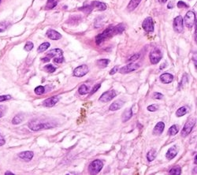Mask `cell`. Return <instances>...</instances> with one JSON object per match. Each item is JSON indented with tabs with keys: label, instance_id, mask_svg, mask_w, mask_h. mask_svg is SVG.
<instances>
[{
	"label": "cell",
	"instance_id": "7a4b0ae2",
	"mask_svg": "<svg viewBox=\"0 0 197 175\" xmlns=\"http://www.w3.org/2000/svg\"><path fill=\"white\" fill-rule=\"evenodd\" d=\"M28 128L32 129L33 131H39L41 129H47L53 127V125L49 123H45L42 122L40 121H30L28 125Z\"/></svg>",
	"mask_w": 197,
	"mask_h": 175
},
{
	"label": "cell",
	"instance_id": "74e56055",
	"mask_svg": "<svg viewBox=\"0 0 197 175\" xmlns=\"http://www.w3.org/2000/svg\"><path fill=\"white\" fill-rule=\"evenodd\" d=\"M64 62V58L63 56H58L57 58H54V62L55 63H62Z\"/></svg>",
	"mask_w": 197,
	"mask_h": 175
},
{
	"label": "cell",
	"instance_id": "d6a6232c",
	"mask_svg": "<svg viewBox=\"0 0 197 175\" xmlns=\"http://www.w3.org/2000/svg\"><path fill=\"white\" fill-rule=\"evenodd\" d=\"M9 25V22L7 21H3L0 23V33H2L3 31H5L7 28V27Z\"/></svg>",
	"mask_w": 197,
	"mask_h": 175
},
{
	"label": "cell",
	"instance_id": "ee69618b",
	"mask_svg": "<svg viewBox=\"0 0 197 175\" xmlns=\"http://www.w3.org/2000/svg\"><path fill=\"white\" fill-rule=\"evenodd\" d=\"M148 110L149 111H152V112H154V111H156V110H157V106L156 105L148 106Z\"/></svg>",
	"mask_w": 197,
	"mask_h": 175
},
{
	"label": "cell",
	"instance_id": "2e32d148",
	"mask_svg": "<svg viewBox=\"0 0 197 175\" xmlns=\"http://www.w3.org/2000/svg\"><path fill=\"white\" fill-rule=\"evenodd\" d=\"M160 80L163 84H169L174 81V76L168 73H165L160 76Z\"/></svg>",
	"mask_w": 197,
	"mask_h": 175
},
{
	"label": "cell",
	"instance_id": "7bdbcfd3",
	"mask_svg": "<svg viewBox=\"0 0 197 175\" xmlns=\"http://www.w3.org/2000/svg\"><path fill=\"white\" fill-rule=\"evenodd\" d=\"M6 112V107L3 105L0 106V118H2Z\"/></svg>",
	"mask_w": 197,
	"mask_h": 175
},
{
	"label": "cell",
	"instance_id": "f1b7e54d",
	"mask_svg": "<svg viewBox=\"0 0 197 175\" xmlns=\"http://www.w3.org/2000/svg\"><path fill=\"white\" fill-rule=\"evenodd\" d=\"M187 111H188V110H187V107H180L178 110H177L176 115L177 117L184 116L185 115H186Z\"/></svg>",
	"mask_w": 197,
	"mask_h": 175
},
{
	"label": "cell",
	"instance_id": "d6986e66",
	"mask_svg": "<svg viewBox=\"0 0 197 175\" xmlns=\"http://www.w3.org/2000/svg\"><path fill=\"white\" fill-rule=\"evenodd\" d=\"M92 8H96L99 10H105L107 9V5L105 4L104 2H99V1H95V2H92L91 4Z\"/></svg>",
	"mask_w": 197,
	"mask_h": 175
},
{
	"label": "cell",
	"instance_id": "f5cc1de1",
	"mask_svg": "<svg viewBox=\"0 0 197 175\" xmlns=\"http://www.w3.org/2000/svg\"><path fill=\"white\" fill-rule=\"evenodd\" d=\"M0 2H1V0H0Z\"/></svg>",
	"mask_w": 197,
	"mask_h": 175
},
{
	"label": "cell",
	"instance_id": "5b68a950",
	"mask_svg": "<svg viewBox=\"0 0 197 175\" xmlns=\"http://www.w3.org/2000/svg\"><path fill=\"white\" fill-rule=\"evenodd\" d=\"M195 119H190L189 121H188L185 123V125L184 126L182 131H181V136L183 137H185L187 136L191 133V131L193 130V127L195 126Z\"/></svg>",
	"mask_w": 197,
	"mask_h": 175
},
{
	"label": "cell",
	"instance_id": "cb8c5ba5",
	"mask_svg": "<svg viewBox=\"0 0 197 175\" xmlns=\"http://www.w3.org/2000/svg\"><path fill=\"white\" fill-rule=\"evenodd\" d=\"M58 4V0H48V2L46 5L47 9H51L55 8Z\"/></svg>",
	"mask_w": 197,
	"mask_h": 175
},
{
	"label": "cell",
	"instance_id": "e0dca14e",
	"mask_svg": "<svg viewBox=\"0 0 197 175\" xmlns=\"http://www.w3.org/2000/svg\"><path fill=\"white\" fill-rule=\"evenodd\" d=\"M124 103H125V102L122 100H121V99L115 101V102H114V103H112L111 105L110 106V110L115 111V110H119V109H121V108L122 107L123 105H124Z\"/></svg>",
	"mask_w": 197,
	"mask_h": 175
},
{
	"label": "cell",
	"instance_id": "52a82bcc",
	"mask_svg": "<svg viewBox=\"0 0 197 175\" xmlns=\"http://www.w3.org/2000/svg\"><path fill=\"white\" fill-rule=\"evenodd\" d=\"M142 27L146 33H153L154 32V22L151 17H147L142 23Z\"/></svg>",
	"mask_w": 197,
	"mask_h": 175
},
{
	"label": "cell",
	"instance_id": "c3c4849f",
	"mask_svg": "<svg viewBox=\"0 0 197 175\" xmlns=\"http://www.w3.org/2000/svg\"><path fill=\"white\" fill-rule=\"evenodd\" d=\"M5 174H6V175H14V174L12 173V172H6V173H5Z\"/></svg>",
	"mask_w": 197,
	"mask_h": 175
},
{
	"label": "cell",
	"instance_id": "44dd1931",
	"mask_svg": "<svg viewBox=\"0 0 197 175\" xmlns=\"http://www.w3.org/2000/svg\"><path fill=\"white\" fill-rule=\"evenodd\" d=\"M63 52L61 49H53L49 52L47 54V57L51 58V57H55V56H63Z\"/></svg>",
	"mask_w": 197,
	"mask_h": 175
},
{
	"label": "cell",
	"instance_id": "ffe728a7",
	"mask_svg": "<svg viewBox=\"0 0 197 175\" xmlns=\"http://www.w3.org/2000/svg\"><path fill=\"white\" fill-rule=\"evenodd\" d=\"M132 116V108H128L125 110V112L123 113L122 115V121L125 122V121H127L128 120H129L131 118V117Z\"/></svg>",
	"mask_w": 197,
	"mask_h": 175
},
{
	"label": "cell",
	"instance_id": "ab89813d",
	"mask_svg": "<svg viewBox=\"0 0 197 175\" xmlns=\"http://www.w3.org/2000/svg\"><path fill=\"white\" fill-rule=\"evenodd\" d=\"M11 99V96L7 95V96H0V102H3V101L8 100Z\"/></svg>",
	"mask_w": 197,
	"mask_h": 175
},
{
	"label": "cell",
	"instance_id": "3957f363",
	"mask_svg": "<svg viewBox=\"0 0 197 175\" xmlns=\"http://www.w3.org/2000/svg\"><path fill=\"white\" fill-rule=\"evenodd\" d=\"M102 166H103L102 162L100 159H95L90 163L88 166V171L91 174H97L102 170Z\"/></svg>",
	"mask_w": 197,
	"mask_h": 175
},
{
	"label": "cell",
	"instance_id": "681fc988",
	"mask_svg": "<svg viewBox=\"0 0 197 175\" xmlns=\"http://www.w3.org/2000/svg\"><path fill=\"white\" fill-rule=\"evenodd\" d=\"M159 1V2H161V3H164V2H166L167 1V0H158Z\"/></svg>",
	"mask_w": 197,
	"mask_h": 175
},
{
	"label": "cell",
	"instance_id": "ba28073f",
	"mask_svg": "<svg viewBox=\"0 0 197 175\" xmlns=\"http://www.w3.org/2000/svg\"><path fill=\"white\" fill-rule=\"evenodd\" d=\"M116 96V91H114V90H110V91H106V92H104L102 96H100V102H103V103L109 102V101L112 100Z\"/></svg>",
	"mask_w": 197,
	"mask_h": 175
},
{
	"label": "cell",
	"instance_id": "6da1fadb",
	"mask_svg": "<svg viewBox=\"0 0 197 175\" xmlns=\"http://www.w3.org/2000/svg\"><path fill=\"white\" fill-rule=\"evenodd\" d=\"M125 25L124 24H119L115 26H109L107 29H105L101 34H99L95 37V43L97 45H100L102 43H103L105 40L114 36L115 35L120 34L125 30Z\"/></svg>",
	"mask_w": 197,
	"mask_h": 175
},
{
	"label": "cell",
	"instance_id": "816d5d0a",
	"mask_svg": "<svg viewBox=\"0 0 197 175\" xmlns=\"http://www.w3.org/2000/svg\"><path fill=\"white\" fill-rule=\"evenodd\" d=\"M195 164H196V155L195 156Z\"/></svg>",
	"mask_w": 197,
	"mask_h": 175
},
{
	"label": "cell",
	"instance_id": "e575fe53",
	"mask_svg": "<svg viewBox=\"0 0 197 175\" xmlns=\"http://www.w3.org/2000/svg\"><path fill=\"white\" fill-rule=\"evenodd\" d=\"M33 48V44L31 41H28L25 45V50L26 52H30L31 50Z\"/></svg>",
	"mask_w": 197,
	"mask_h": 175
},
{
	"label": "cell",
	"instance_id": "484cf974",
	"mask_svg": "<svg viewBox=\"0 0 197 175\" xmlns=\"http://www.w3.org/2000/svg\"><path fill=\"white\" fill-rule=\"evenodd\" d=\"M156 150L151 149V151L148 153V155H147V159H148V160L149 162H152L154 159H156Z\"/></svg>",
	"mask_w": 197,
	"mask_h": 175
},
{
	"label": "cell",
	"instance_id": "7402d4cb",
	"mask_svg": "<svg viewBox=\"0 0 197 175\" xmlns=\"http://www.w3.org/2000/svg\"><path fill=\"white\" fill-rule=\"evenodd\" d=\"M141 0H131L128 5L127 9L129 10V11H132V10H134L137 7H138V5L140 4V2Z\"/></svg>",
	"mask_w": 197,
	"mask_h": 175
},
{
	"label": "cell",
	"instance_id": "7dc6e473",
	"mask_svg": "<svg viewBox=\"0 0 197 175\" xmlns=\"http://www.w3.org/2000/svg\"><path fill=\"white\" fill-rule=\"evenodd\" d=\"M51 60V58H49V57H45V58H43L42 61L44 62H49V61Z\"/></svg>",
	"mask_w": 197,
	"mask_h": 175
},
{
	"label": "cell",
	"instance_id": "4dcf8cb0",
	"mask_svg": "<svg viewBox=\"0 0 197 175\" xmlns=\"http://www.w3.org/2000/svg\"><path fill=\"white\" fill-rule=\"evenodd\" d=\"M50 47V44L48 42H45L44 44H42L41 45H39V47H38V52H44L46 50H47Z\"/></svg>",
	"mask_w": 197,
	"mask_h": 175
},
{
	"label": "cell",
	"instance_id": "f546056e",
	"mask_svg": "<svg viewBox=\"0 0 197 175\" xmlns=\"http://www.w3.org/2000/svg\"><path fill=\"white\" fill-rule=\"evenodd\" d=\"M23 119H24L23 115H16V116L13 118V120H12V123L14 124V125H18V124H20L21 121H23Z\"/></svg>",
	"mask_w": 197,
	"mask_h": 175
},
{
	"label": "cell",
	"instance_id": "7c38bea8",
	"mask_svg": "<svg viewBox=\"0 0 197 175\" xmlns=\"http://www.w3.org/2000/svg\"><path fill=\"white\" fill-rule=\"evenodd\" d=\"M59 100V98L58 96H52L51 98H48L45 99L43 103V105L46 107H52L55 105L56 103H58Z\"/></svg>",
	"mask_w": 197,
	"mask_h": 175
},
{
	"label": "cell",
	"instance_id": "f6af8a7d",
	"mask_svg": "<svg viewBox=\"0 0 197 175\" xmlns=\"http://www.w3.org/2000/svg\"><path fill=\"white\" fill-rule=\"evenodd\" d=\"M118 66H114V67L113 68V69H112V70H111V71L110 72V75H114V73H116L118 72Z\"/></svg>",
	"mask_w": 197,
	"mask_h": 175
},
{
	"label": "cell",
	"instance_id": "30bf717a",
	"mask_svg": "<svg viewBox=\"0 0 197 175\" xmlns=\"http://www.w3.org/2000/svg\"><path fill=\"white\" fill-rule=\"evenodd\" d=\"M140 67V65L137 63H129V64H127L125 66H123L122 68H121L119 72L121 73H129L130 72H133L135 70H137L138 68Z\"/></svg>",
	"mask_w": 197,
	"mask_h": 175
},
{
	"label": "cell",
	"instance_id": "4316f807",
	"mask_svg": "<svg viewBox=\"0 0 197 175\" xmlns=\"http://www.w3.org/2000/svg\"><path fill=\"white\" fill-rule=\"evenodd\" d=\"M181 169L179 166H174V167H173L169 172V174L172 175H179L181 174Z\"/></svg>",
	"mask_w": 197,
	"mask_h": 175
},
{
	"label": "cell",
	"instance_id": "603a6c76",
	"mask_svg": "<svg viewBox=\"0 0 197 175\" xmlns=\"http://www.w3.org/2000/svg\"><path fill=\"white\" fill-rule=\"evenodd\" d=\"M110 63L109 59H100L96 62V64L100 68L107 67Z\"/></svg>",
	"mask_w": 197,
	"mask_h": 175
},
{
	"label": "cell",
	"instance_id": "277c9868",
	"mask_svg": "<svg viewBox=\"0 0 197 175\" xmlns=\"http://www.w3.org/2000/svg\"><path fill=\"white\" fill-rule=\"evenodd\" d=\"M183 22L185 23L186 27L191 28L196 23V14L193 11H188L186 15L185 16V18L183 20Z\"/></svg>",
	"mask_w": 197,
	"mask_h": 175
},
{
	"label": "cell",
	"instance_id": "d590c367",
	"mask_svg": "<svg viewBox=\"0 0 197 175\" xmlns=\"http://www.w3.org/2000/svg\"><path fill=\"white\" fill-rule=\"evenodd\" d=\"M93 8L92 7V6H88V7H82V8H80V10H83V11L86 12L87 14H88V13H90L91 11H92V9Z\"/></svg>",
	"mask_w": 197,
	"mask_h": 175
},
{
	"label": "cell",
	"instance_id": "1f68e13d",
	"mask_svg": "<svg viewBox=\"0 0 197 175\" xmlns=\"http://www.w3.org/2000/svg\"><path fill=\"white\" fill-rule=\"evenodd\" d=\"M44 70L48 73H53L56 70V68L52 65H51V64H49V65H47L44 66Z\"/></svg>",
	"mask_w": 197,
	"mask_h": 175
},
{
	"label": "cell",
	"instance_id": "9a60e30c",
	"mask_svg": "<svg viewBox=\"0 0 197 175\" xmlns=\"http://www.w3.org/2000/svg\"><path fill=\"white\" fill-rule=\"evenodd\" d=\"M165 129V124L162 121H159L156 124V126H155V128L153 129V134L154 135H161L164 130Z\"/></svg>",
	"mask_w": 197,
	"mask_h": 175
},
{
	"label": "cell",
	"instance_id": "bcb514c9",
	"mask_svg": "<svg viewBox=\"0 0 197 175\" xmlns=\"http://www.w3.org/2000/svg\"><path fill=\"white\" fill-rule=\"evenodd\" d=\"M5 143H6V141H5V139L2 137V136H0V146L4 145Z\"/></svg>",
	"mask_w": 197,
	"mask_h": 175
},
{
	"label": "cell",
	"instance_id": "9c48e42d",
	"mask_svg": "<svg viewBox=\"0 0 197 175\" xmlns=\"http://www.w3.org/2000/svg\"><path fill=\"white\" fill-rule=\"evenodd\" d=\"M88 72V67L87 65H80L73 70V75L74 77H84V75H86Z\"/></svg>",
	"mask_w": 197,
	"mask_h": 175
},
{
	"label": "cell",
	"instance_id": "8fae6325",
	"mask_svg": "<svg viewBox=\"0 0 197 175\" xmlns=\"http://www.w3.org/2000/svg\"><path fill=\"white\" fill-rule=\"evenodd\" d=\"M174 29L177 33H181L183 31V18L181 16H177L174 18Z\"/></svg>",
	"mask_w": 197,
	"mask_h": 175
},
{
	"label": "cell",
	"instance_id": "ac0fdd59",
	"mask_svg": "<svg viewBox=\"0 0 197 175\" xmlns=\"http://www.w3.org/2000/svg\"><path fill=\"white\" fill-rule=\"evenodd\" d=\"M177 152H178V150H177L176 146H173V147H171L169 150H168V152H167L166 156V158L168 159H174V157L177 155Z\"/></svg>",
	"mask_w": 197,
	"mask_h": 175
},
{
	"label": "cell",
	"instance_id": "b9f144b4",
	"mask_svg": "<svg viewBox=\"0 0 197 175\" xmlns=\"http://www.w3.org/2000/svg\"><path fill=\"white\" fill-rule=\"evenodd\" d=\"M100 86H101V84H95V87L93 88V89L92 90V91L90 92V95H92V94H94L95 92V91H98V89H100Z\"/></svg>",
	"mask_w": 197,
	"mask_h": 175
},
{
	"label": "cell",
	"instance_id": "5bb4252c",
	"mask_svg": "<svg viewBox=\"0 0 197 175\" xmlns=\"http://www.w3.org/2000/svg\"><path fill=\"white\" fill-rule=\"evenodd\" d=\"M33 155H34L33 152H29V151L21 152V153H19L18 154L19 158H20L21 159H22V160H24V161H26V162L30 161L31 159H33Z\"/></svg>",
	"mask_w": 197,
	"mask_h": 175
},
{
	"label": "cell",
	"instance_id": "f35d334b",
	"mask_svg": "<svg viewBox=\"0 0 197 175\" xmlns=\"http://www.w3.org/2000/svg\"><path fill=\"white\" fill-rule=\"evenodd\" d=\"M177 7L178 8H187L188 7V5L186 4V3H185V2H183V1H179L178 2H177Z\"/></svg>",
	"mask_w": 197,
	"mask_h": 175
},
{
	"label": "cell",
	"instance_id": "83f0119b",
	"mask_svg": "<svg viewBox=\"0 0 197 175\" xmlns=\"http://www.w3.org/2000/svg\"><path fill=\"white\" fill-rule=\"evenodd\" d=\"M179 129L177 127V125H174V126H172L169 129V130H168V133H169L170 136H174L176 135L177 133H178Z\"/></svg>",
	"mask_w": 197,
	"mask_h": 175
},
{
	"label": "cell",
	"instance_id": "60d3db41",
	"mask_svg": "<svg viewBox=\"0 0 197 175\" xmlns=\"http://www.w3.org/2000/svg\"><path fill=\"white\" fill-rule=\"evenodd\" d=\"M163 97V95L159 92H155L153 94V98L156 99H161Z\"/></svg>",
	"mask_w": 197,
	"mask_h": 175
},
{
	"label": "cell",
	"instance_id": "8d00e7d4",
	"mask_svg": "<svg viewBox=\"0 0 197 175\" xmlns=\"http://www.w3.org/2000/svg\"><path fill=\"white\" fill-rule=\"evenodd\" d=\"M140 57V54H136L134 55H132V56L130 57L129 58H128L127 62H134V61L137 60Z\"/></svg>",
	"mask_w": 197,
	"mask_h": 175
},
{
	"label": "cell",
	"instance_id": "8992f818",
	"mask_svg": "<svg viewBox=\"0 0 197 175\" xmlns=\"http://www.w3.org/2000/svg\"><path fill=\"white\" fill-rule=\"evenodd\" d=\"M150 61H151V64H157L160 62V60L162 59V52L158 49L153 50L152 52L150 53Z\"/></svg>",
	"mask_w": 197,
	"mask_h": 175
},
{
	"label": "cell",
	"instance_id": "f907efd6",
	"mask_svg": "<svg viewBox=\"0 0 197 175\" xmlns=\"http://www.w3.org/2000/svg\"><path fill=\"white\" fill-rule=\"evenodd\" d=\"M168 8H169V9H171V8H172V4H171V3H169V4H168Z\"/></svg>",
	"mask_w": 197,
	"mask_h": 175
},
{
	"label": "cell",
	"instance_id": "d4e9b609",
	"mask_svg": "<svg viewBox=\"0 0 197 175\" xmlns=\"http://www.w3.org/2000/svg\"><path fill=\"white\" fill-rule=\"evenodd\" d=\"M78 91L81 95H86V94H88L89 92V89L85 84H82V85L79 87Z\"/></svg>",
	"mask_w": 197,
	"mask_h": 175
},
{
	"label": "cell",
	"instance_id": "4fadbf2b",
	"mask_svg": "<svg viewBox=\"0 0 197 175\" xmlns=\"http://www.w3.org/2000/svg\"><path fill=\"white\" fill-rule=\"evenodd\" d=\"M47 36H48L49 39L52 40H58L62 38V35L60 33H58L57 31L53 30V29H49L47 33Z\"/></svg>",
	"mask_w": 197,
	"mask_h": 175
},
{
	"label": "cell",
	"instance_id": "836d02e7",
	"mask_svg": "<svg viewBox=\"0 0 197 175\" xmlns=\"http://www.w3.org/2000/svg\"><path fill=\"white\" fill-rule=\"evenodd\" d=\"M45 91V88L43 86H38L35 89V93L36 95H42Z\"/></svg>",
	"mask_w": 197,
	"mask_h": 175
}]
</instances>
